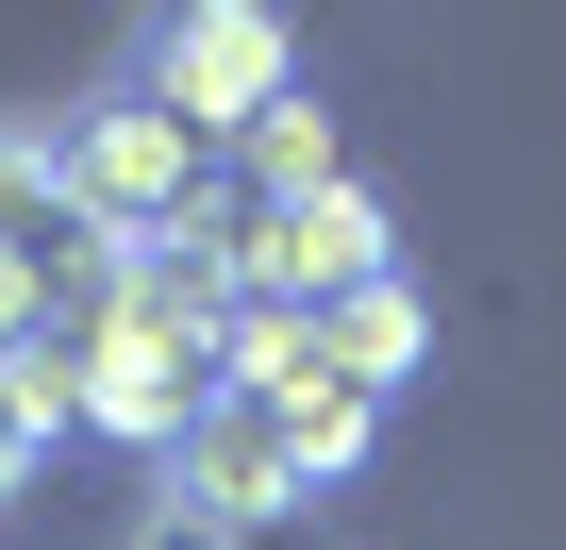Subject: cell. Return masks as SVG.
I'll return each mask as SVG.
<instances>
[{
	"instance_id": "cell-1",
	"label": "cell",
	"mask_w": 566,
	"mask_h": 550,
	"mask_svg": "<svg viewBox=\"0 0 566 550\" xmlns=\"http://www.w3.org/2000/svg\"><path fill=\"white\" fill-rule=\"evenodd\" d=\"M67 401H84L101 434H134V450H184V417L217 401V334L134 318V301L101 284V301H84V334H67Z\"/></svg>"
},
{
	"instance_id": "cell-2",
	"label": "cell",
	"mask_w": 566,
	"mask_h": 550,
	"mask_svg": "<svg viewBox=\"0 0 566 550\" xmlns=\"http://www.w3.org/2000/svg\"><path fill=\"white\" fill-rule=\"evenodd\" d=\"M283 101H301V51H283L266 0H200V18L150 34V117H184V134H250V117H283Z\"/></svg>"
},
{
	"instance_id": "cell-3",
	"label": "cell",
	"mask_w": 566,
	"mask_h": 550,
	"mask_svg": "<svg viewBox=\"0 0 566 550\" xmlns=\"http://www.w3.org/2000/svg\"><path fill=\"white\" fill-rule=\"evenodd\" d=\"M184 500L217 517V533H250V517H283V500H301L317 484V450H301V401H283V384H217L200 417H184Z\"/></svg>"
},
{
	"instance_id": "cell-4",
	"label": "cell",
	"mask_w": 566,
	"mask_h": 550,
	"mask_svg": "<svg viewBox=\"0 0 566 550\" xmlns=\"http://www.w3.org/2000/svg\"><path fill=\"white\" fill-rule=\"evenodd\" d=\"M184 117H150V101H101V117H67L51 134V167H67V217L84 234H184Z\"/></svg>"
},
{
	"instance_id": "cell-5",
	"label": "cell",
	"mask_w": 566,
	"mask_h": 550,
	"mask_svg": "<svg viewBox=\"0 0 566 550\" xmlns=\"http://www.w3.org/2000/svg\"><path fill=\"white\" fill-rule=\"evenodd\" d=\"M233 284H250L266 318H283V301H317V318H334L350 284H384V200H350V184H334V200H283V217L233 250Z\"/></svg>"
},
{
	"instance_id": "cell-6",
	"label": "cell",
	"mask_w": 566,
	"mask_h": 550,
	"mask_svg": "<svg viewBox=\"0 0 566 550\" xmlns=\"http://www.w3.org/2000/svg\"><path fill=\"white\" fill-rule=\"evenodd\" d=\"M417 334H433V318H417V301H400V284H350V301H334V318H317V367H334V384H367V401H384V384H400V367H417Z\"/></svg>"
},
{
	"instance_id": "cell-7",
	"label": "cell",
	"mask_w": 566,
	"mask_h": 550,
	"mask_svg": "<svg viewBox=\"0 0 566 550\" xmlns=\"http://www.w3.org/2000/svg\"><path fill=\"white\" fill-rule=\"evenodd\" d=\"M250 167H266V217H283V200H334V117H317V101L250 117Z\"/></svg>"
},
{
	"instance_id": "cell-8",
	"label": "cell",
	"mask_w": 566,
	"mask_h": 550,
	"mask_svg": "<svg viewBox=\"0 0 566 550\" xmlns=\"http://www.w3.org/2000/svg\"><path fill=\"white\" fill-rule=\"evenodd\" d=\"M34 450H51V401H34L18 367H0V500H18V484H34Z\"/></svg>"
},
{
	"instance_id": "cell-9",
	"label": "cell",
	"mask_w": 566,
	"mask_h": 550,
	"mask_svg": "<svg viewBox=\"0 0 566 550\" xmlns=\"http://www.w3.org/2000/svg\"><path fill=\"white\" fill-rule=\"evenodd\" d=\"M150 550H233V533H217V517H167V533H150Z\"/></svg>"
}]
</instances>
